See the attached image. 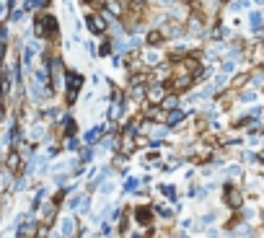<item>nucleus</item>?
Returning <instances> with one entry per match:
<instances>
[{"mask_svg":"<svg viewBox=\"0 0 264 238\" xmlns=\"http://www.w3.org/2000/svg\"><path fill=\"white\" fill-rule=\"evenodd\" d=\"M65 81H67L65 99H67V104H75L78 101V91L83 88V75H80V72H67Z\"/></svg>","mask_w":264,"mask_h":238,"instance_id":"f257e3e1","label":"nucleus"},{"mask_svg":"<svg viewBox=\"0 0 264 238\" xmlns=\"http://www.w3.org/2000/svg\"><path fill=\"white\" fill-rule=\"evenodd\" d=\"M37 34L39 36H55L57 34V18L49 16V13H42L37 18Z\"/></svg>","mask_w":264,"mask_h":238,"instance_id":"f03ea898","label":"nucleus"},{"mask_svg":"<svg viewBox=\"0 0 264 238\" xmlns=\"http://www.w3.org/2000/svg\"><path fill=\"white\" fill-rule=\"evenodd\" d=\"M67 207L73 212H88V210H91V199H88L85 194H73L67 199Z\"/></svg>","mask_w":264,"mask_h":238,"instance_id":"7ed1b4c3","label":"nucleus"},{"mask_svg":"<svg viewBox=\"0 0 264 238\" xmlns=\"http://www.w3.org/2000/svg\"><path fill=\"white\" fill-rule=\"evenodd\" d=\"M88 29H91V34H96V36H101L104 31H107V18L104 16H96V13H88Z\"/></svg>","mask_w":264,"mask_h":238,"instance_id":"20e7f679","label":"nucleus"},{"mask_svg":"<svg viewBox=\"0 0 264 238\" xmlns=\"http://www.w3.org/2000/svg\"><path fill=\"white\" fill-rule=\"evenodd\" d=\"M130 96H132L135 101H143V99H148V86H145V81H143V78H132Z\"/></svg>","mask_w":264,"mask_h":238,"instance_id":"39448f33","label":"nucleus"},{"mask_svg":"<svg viewBox=\"0 0 264 238\" xmlns=\"http://www.w3.org/2000/svg\"><path fill=\"white\" fill-rule=\"evenodd\" d=\"M166 96H168V91H166V88H163V86H158V83H155V86H150V88H148V101H150V104H153V106H161V104H163V99H166Z\"/></svg>","mask_w":264,"mask_h":238,"instance_id":"423d86ee","label":"nucleus"},{"mask_svg":"<svg viewBox=\"0 0 264 238\" xmlns=\"http://www.w3.org/2000/svg\"><path fill=\"white\" fill-rule=\"evenodd\" d=\"M60 233H62L65 238H75V220H73V217H62Z\"/></svg>","mask_w":264,"mask_h":238,"instance_id":"0eeeda50","label":"nucleus"},{"mask_svg":"<svg viewBox=\"0 0 264 238\" xmlns=\"http://www.w3.org/2000/svg\"><path fill=\"white\" fill-rule=\"evenodd\" d=\"M184 119H187V112H182V109L168 112V114H166V127H176V124H182Z\"/></svg>","mask_w":264,"mask_h":238,"instance_id":"6e6552de","label":"nucleus"},{"mask_svg":"<svg viewBox=\"0 0 264 238\" xmlns=\"http://www.w3.org/2000/svg\"><path fill=\"white\" fill-rule=\"evenodd\" d=\"M153 215H155V210H150V207H137V210H135L137 223H143V225H148V223L153 220Z\"/></svg>","mask_w":264,"mask_h":238,"instance_id":"1a4fd4ad","label":"nucleus"},{"mask_svg":"<svg viewBox=\"0 0 264 238\" xmlns=\"http://www.w3.org/2000/svg\"><path fill=\"white\" fill-rule=\"evenodd\" d=\"M101 135H104V124H96V127H91V130L85 132V142L94 145L96 140H101Z\"/></svg>","mask_w":264,"mask_h":238,"instance_id":"9d476101","label":"nucleus"},{"mask_svg":"<svg viewBox=\"0 0 264 238\" xmlns=\"http://www.w3.org/2000/svg\"><path fill=\"white\" fill-rule=\"evenodd\" d=\"M225 197H228V205H231V207H238L241 205V194H238L236 187H225Z\"/></svg>","mask_w":264,"mask_h":238,"instance_id":"9b49d317","label":"nucleus"},{"mask_svg":"<svg viewBox=\"0 0 264 238\" xmlns=\"http://www.w3.org/2000/svg\"><path fill=\"white\" fill-rule=\"evenodd\" d=\"M161 109H163V112H176V109H179V96H173V94H168V96L163 99Z\"/></svg>","mask_w":264,"mask_h":238,"instance_id":"f8f14e48","label":"nucleus"},{"mask_svg":"<svg viewBox=\"0 0 264 238\" xmlns=\"http://www.w3.org/2000/svg\"><path fill=\"white\" fill-rule=\"evenodd\" d=\"M261 21H264V13H259V11H251V13H249L251 31H261Z\"/></svg>","mask_w":264,"mask_h":238,"instance_id":"ddd939ff","label":"nucleus"},{"mask_svg":"<svg viewBox=\"0 0 264 238\" xmlns=\"http://www.w3.org/2000/svg\"><path fill=\"white\" fill-rule=\"evenodd\" d=\"M187 31H189V36H200V34H202V18H200V16H195V18H192Z\"/></svg>","mask_w":264,"mask_h":238,"instance_id":"4468645a","label":"nucleus"},{"mask_svg":"<svg viewBox=\"0 0 264 238\" xmlns=\"http://www.w3.org/2000/svg\"><path fill=\"white\" fill-rule=\"evenodd\" d=\"M228 238H254V230H251L249 225H238Z\"/></svg>","mask_w":264,"mask_h":238,"instance_id":"2eb2a0df","label":"nucleus"},{"mask_svg":"<svg viewBox=\"0 0 264 238\" xmlns=\"http://www.w3.org/2000/svg\"><path fill=\"white\" fill-rule=\"evenodd\" d=\"M145 62L153 65V67H158V65H161V54H158L155 49H148V52H145Z\"/></svg>","mask_w":264,"mask_h":238,"instance_id":"dca6fc26","label":"nucleus"},{"mask_svg":"<svg viewBox=\"0 0 264 238\" xmlns=\"http://www.w3.org/2000/svg\"><path fill=\"white\" fill-rule=\"evenodd\" d=\"M166 135H168V127H166V124H163V127H158V124H155V130L150 132V137H153L150 142H158V140H163Z\"/></svg>","mask_w":264,"mask_h":238,"instance_id":"f3484780","label":"nucleus"},{"mask_svg":"<svg viewBox=\"0 0 264 238\" xmlns=\"http://www.w3.org/2000/svg\"><path fill=\"white\" fill-rule=\"evenodd\" d=\"M158 42H163V31H158V29H153L150 34H148V44H158Z\"/></svg>","mask_w":264,"mask_h":238,"instance_id":"a211bd4d","label":"nucleus"},{"mask_svg":"<svg viewBox=\"0 0 264 238\" xmlns=\"http://www.w3.org/2000/svg\"><path fill=\"white\" fill-rule=\"evenodd\" d=\"M233 67H236V62H231V60H225L223 65H220V78H228L233 72Z\"/></svg>","mask_w":264,"mask_h":238,"instance_id":"6ab92c4d","label":"nucleus"},{"mask_svg":"<svg viewBox=\"0 0 264 238\" xmlns=\"http://www.w3.org/2000/svg\"><path fill=\"white\" fill-rule=\"evenodd\" d=\"M140 187V179H132V176H127V181H125V192H135Z\"/></svg>","mask_w":264,"mask_h":238,"instance_id":"aec40b11","label":"nucleus"},{"mask_svg":"<svg viewBox=\"0 0 264 238\" xmlns=\"http://www.w3.org/2000/svg\"><path fill=\"white\" fill-rule=\"evenodd\" d=\"M238 99H241L243 104H251V101H256V91H243Z\"/></svg>","mask_w":264,"mask_h":238,"instance_id":"412c9836","label":"nucleus"},{"mask_svg":"<svg viewBox=\"0 0 264 238\" xmlns=\"http://www.w3.org/2000/svg\"><path fill=\"white\" fill-rule=\"evenodd\" d=\"M161 194L168 197V199H176V189H173L171 184H163V187H161Z\"/></svg>","mask_w":264,"mask_h":238,"instance_id":"4be33fe9","label":"nucleus"},{"mask_svg":"<svg viewBox=\"0 0 264 238\" xmlns=\"http://www.w3.org/2000/svg\"><path fill=\"white\" fill-rule=\"evenodd\" d=\"M112 189H114L112 181H104V184L99 187V194H101V197H107V194H112Z\"/></svg>","mask_w":264,"mask_h":238,"instance_id":"5701e85b","label":"nucleus"},{"mask_svg":"<svg viewBox=\"0 0 264 238\" xmlns=\"http://www.w3.org/2000/svg\"><path fill=\"white\" fill-rule=\"evenodd\" d=\"M80 161H83V163H88V161H94V148H85V150L80 153Z\"/></svg>","mask_w":264,"mask_h":238,"instance_id":"b1692460","label":"nucleus"},{"mask_svg":"<svg viewBox=\"0 0 264 238\" xmlns=\"http://www.w3.org/2000/svg\"><path fill=\"white\" fill-rule=\"evenodd\" d=\"M213 223H215V215H213V212H207V215L202 217V225H213Z\"/></svg>","mask_w":264,"mask_h":238,"instance_id":"393cba45","label":"nucleus"},{"mask_svg":"<svg viewBox=\"0 0 264 238\" xmlns=\"http://www.w3.org/2000/svg\"><path fill=\"white\" fill-rule=\"evenodd\" d=\"M243 8H249L246 0H243V3H231V11H243Z\"/></svg>","mask_w":264,"mask_h":238,"instance_id":"a878e982","label":"nucleus"},{"mask_svg":"<svg viewBox=\"0 0 264 238\" xmlns=\"http://www.w3.org/2000/svg\"><path fill=\"white\" fill-rule=\"evenodd\" d=\"M109 230H112L109 223H101V235H109Z\"/></svg>","mask_w":264,"mask_h":238,"instance_id":"bb28decb","label":"nucleus"},{"mask_svg":"<svg viewBox=\"0 0 264 238\" xmlns=\"http://www.w3.org/2000/svg\"><path fill=\"white\" fill-rule=\"evenodd\" d=\"M67 148H70V150H78V148H80V142H78V140H70V142H67Z\"/></svg>","mask_w":264,"mask_h":238,"instance_id":"cd10ccee","label":"nucleus"},{"mask_svg":"<svg viewBox=\"0 0 264 238\" xmlns=\"http://www.w3.org/2000/svg\"><path fill=\"white\" fill-rule=\"evenodd\" d=\"M155 212H158V215H161V217H171V215H173V212H171V210H161V207H158V210H155Z\"/></svg>","mask_w":264,"mask_h":238,"instance_id":"c85d7f7f","label":"nucleus"},{"mask_svg":"<svg viewBox=\"0 0 264 238\" xmlns=\"http://www.w3.org/2000/svg\"><path fill=\"white\" fill-rule=\"evenodd\" d=\"M109 49H112L109 42H104V44H101V57H104V54H109Z\"/></svg>","mask_w":264,"mask_h":238,"instance_id":"c756f323","label":"nucleus"},{"mask_svg":"<svg viewBox=\"0 0 264 238\" xmlns=\"http://www.w3.org/2000/svg\"><path fill=\"white\" fill-rule=\"evenodd\" d=\"M228 174H231V176H238V174H241V169H238V166H231V169H228Z\"/></svg>","mask_w":264,"mask_h":238,"instance_id":"7c9ffc66","label":"nucleus"},{"mask_svg":"<svg viewBox=\"0 0 264 238\" xmlns=\"http://www.w3.org/2000/svg\"><path fill=\"white\" fill-rule=\"evenodd\" d=\"M49 238H65V235H62L60 230H52V233H49Z\"/></svg>","mask_w":264,"mask_h":238,"instance_id":"2f4dec72","label":"nucleus"},{"mask_svg":"<svg viewBox=\"0 0 264 238\" xmlns=\"http://www.w3.org/2000/svg\"><path fill=\"white\" fill-rule=\"evenodd\" d=\"M130 238H145V233H132Z\"/></svg>","mask_w":264,"mask_h":238,"instance_id":"473e14b6","label":"nucleus"},{"mask_svg":"<svg viewBox=\"0 0 264 238\" xmlns=\"http://www.w3.org/2000/svg\"><path fill=\"white\" fill-rule=\"evenodd\" d=\"M182 238H189V235H182Z\"/></svg>","mask_w":264,"mask_h":238,"instance_id":"72a5a7b5","label":"nucleus"}]
</instances>
